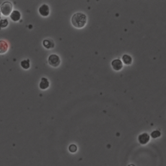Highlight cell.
<instances>
[{
    "label": "cell",
    "mask_w": 166,
    "mask_h": 166,
    "mask_svg": "<svg viewBox=\"0 0 166 166\" xmlns=\"http://www.w3.org/2000/svg\"><path fill=\"white\" fill-rule=\"evenodd\" d=\"M72 25L77 29L84 28L87 23V16L82 12H76L71 19Z\"/></svg>",
    "instance_id": "6da1fadb"
},
{
    "label": "cell",
    "mask_w": 166,
    "mask_h": 166,
    "mask_svg": "<svg viewBox=\"0 0 166 166\" xmlns=\"http://www.w3.org/2000/svg\"><path fill=\"white\" fill-rule=\"evenodd\" d=\"M13 5L11 2L5 1L3 2L0 7V11L3 16H9L12 12Z\"/></svg>",
    "instance_id": "7a4b0ae2"
},
{
    "label": "cell",
    "mask_w": 166,
    "mask_h": 166,
    "mask_svg": "<svg viewBox=\"0 0 166 166\" xmlns=\"http://www.w3.org/2000/svg\"><path fill=\"white\" fill-rule=\"evenodd\" d=\"M48 62L49 65L51 66L52 67L56 68L61 65V60L59 56L56 54H51L48 57Z\"/></svg>",
    "instance_id": "3957f363"
},
{
    "label": "cell",
    "mask_w": 166,
    "mask_h": 166,
    "mask_svg": "<svg viewBox=\"0 0 166 166\" xmlns=\"http://www.w3.org/2000/svg\"><path fill=\"white\" fill-rule=\"evenodd\" d=\"M39 14L43 17H47L50 13V9L47 4H43L38 9Z\"/></svg>",
    "instance_id": "277c9868"
},
{
    "label": "cell",
    "mask_w": 166,
    "mask_h": 166,
    "mask_svg": "<svg viewBox=\"0 0 166 166\" xmlns=\"http://www.w3.org/2000/svg\"><path fill=\"white\" fill-rule=\"evenodd\" d=\"M150 141V135L147 133H143L138 136V141L142 145L147 144Z\"/></svg>",
    "instance_id": "5b68a950"
},
{
    "label": "cell",
    "mask_w": 166,
    "mask_h": 166,
    "mask_svg": "<svg viewBox=\"0 0 166 166\" xmlns=\"http://www.w3.org/2000/svg\"><path fill=\"white\" fill-rule=\"evenodd\" d=\"M112 66L113 69L115 71H119L123 68V62L119 59H115L112 61Z\"/></svg>",
    "instance_id": "8992f818"
},
{
    "label": "cell",
    "mask_w": 166,
    "mask_h": 166,
    "mask_svg": "<svg viewBox=\"0 0 166 166\" xmlns=\"http://www.w3.org/2000/svg\"><path fill=\"white\" fill-rule=\"evenodd\" d=\"M49 82L46 78H42L40 79V82L39 84V87L42 90H46L49 87Z\"/></svg>",
    "instance_id": "52a82bcc"
},
{
    "label": "cell",
    "mask_w": 166,
    "mask_h": 166,
    "mask_svg": "<svg viewBox=\"0 0 166 166\" xmlns=\"http://www.w3.org/2000/svg\"><path fill=\"white\" fill-rule=\"evenodd\" d=\"M9 44L5 41L0 40V54H4L8 51Z\"/></svg>",
    "instance_id": "ba28073f"
},
{
    "label": "cell",
    "mask_w": 166,
    "mask_h": 166,
    "mask_svg": "<svg viewBox=\"0 0 166 166\" xmlns=\"http://www.w3.org/2000/svg\"><path fill=\"white\" fill-rule=\"evenodd\" d=\"M10 18L13 22H18L21 19V13L17 10H15V11L12 12L11 15H10Z\"/></svg>",
    "instance_id": "9c48e42d"
},
{
    "label": "cell",
    "mask_w": 166,
    "mask_h": 166,
    "mask_svg": "<svg viewBox=\"0 0 166 166\" xmlns=\"http://www.w3.org/2000/svg\"><path fill=\"white\" fill-rule=\"evenodd\" d=\"M42 44L46 49H52L54 48L55 43L50 39H45L43 41Z\"/></svg>",
    "instance_id": "30bf717a"
},
{
    "label": "cell",
    "mask_w": 166,
    "mask_h": 166,
    "mask_svg": "<svg viewBox=\"0 0 166 166\" xmlns=\"http://www.w3.org/2000/svg\"><path fill=\"white\" fill-rule=\"evenodd\" d=\"M122 60H123V62L124 63L127 65H131L132 62V58L130 55H128L127 54H125L123 56Z\"/></svg>",
    "instance_id": "8fae6325"
},
{
    "label": "cell",
    "mask_w": 166,
    "mask_h": 166,
    "mask_svg": "<svg viewBox=\"0 0 166 166\" xmlns=\"http://www.w3.org/2000/svg\"><path fill=\"white\" fill-rule=\"evenodd\" d=\"M20 65L22 68L25 70H27L30 68V60L29 59H25L20 63Z\"/></svg>",
    "instance_id": "7c38bea8"
},
{
    "label": "cell",
    "mask_w": 166,
    "mask_h": 166,
    "mask_svg": "<svg viewBox=\"0 0 166 166\" xmlns=\"http://www.w3.org/2000/svg\"><path fill=\"white\" fill-rule=\"evenodd\" d=\"M9 22L6 19H3L0 20V29L5 28L8 26Z\"/></svg>",
    "instance_id": "4fadbf2b"
},
{
    "label": "cell",
    "mask_w": 166,
    "mask_h": 166,
    "mask_svg": "<svg viewBox=\"0 0 166 166\" xmlns=\"http://www.w3.org/2000/svg\"><path fill=\"white\" fill-rule=\"evenodd\" d=\"M68 149L71 153H75L77 151V146L75 144H71L69 146Z\"/></svg>",
    "instance_id": "5bb4252c"
},
{
    "label": "cell",
    "mask_w": 166,
    "mask_h": 166,
    "mask_svg": "<svg viewBox=\"0 0 166 166\" xmlns=\"http://www.w3.org/2000/svg\"><path fill=\"white\" fill-rule=\"evenodd\" d=\"M151 138L153 139L158 138L161 136V132L159 130H154L151 133Z\"/></svg>",
    "instance_id": "9a60e30c"
},
{
    "label": "cell",
    "mask_w": 166,
    "mask_h": 166,
    "mask_svg": "<svg viewBox=\"0 0 166 166\" xmlns=\"http://www.w3.org/2000/svg\"><path fill=\"white\" fill-rule=\"evenodd\" d=\"M128 166H135L134 164H130V165H128Z\"/></svg>",
    "instance_id": "2e32d148"
},
{
    "label": "cell",
    "mask_w": 166,
    "mask_h": 166,
    "mask_svg": "<svg viewBox=\"0 0 166 166\" xmlns=\"http://www.w3.org/2000/svg\"><path fill=\"white\" fill-rule=\"evenodd\" d=\"M1 11H0V19H1Z\"/></svg>",
    "instance_id": "e0dca14e"
}]
</instances>
